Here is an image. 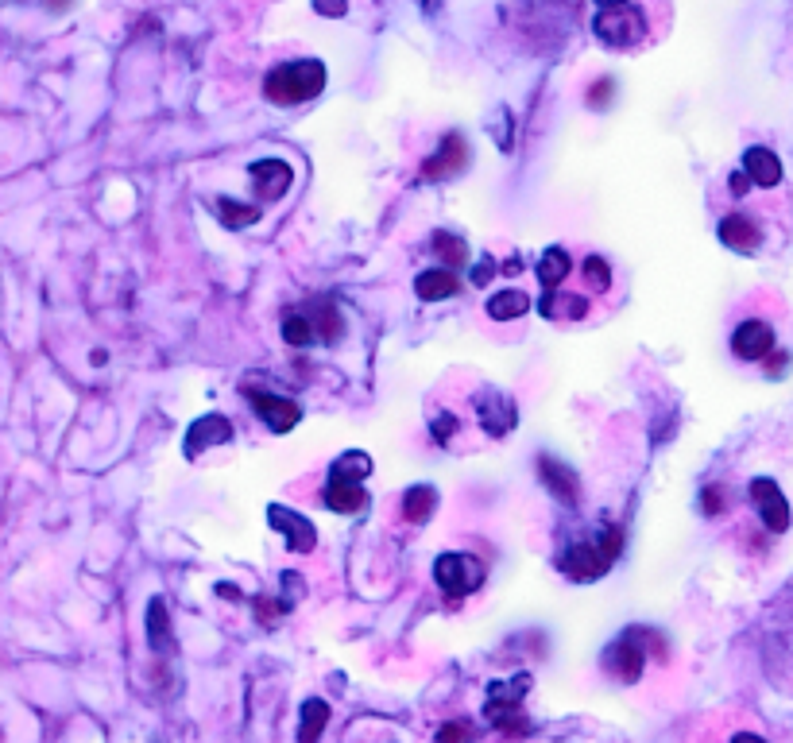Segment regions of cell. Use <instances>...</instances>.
<instances>
[{"label":"cell","mask_w":793,"mask_h":743,"mask_svg":"<svg viewBox=\"0 0 793 743\" xmlns=\"http://www.w3.org/2000/svg\"><path fill=\"white\" fill-rule=\"evenodd\" d=\"M372 473V457L364 453V449H349V453H341L333 465H329V480H325V492H322V504L329 511H337V515H356V511H364L368 504V492H364V476Z\"/></svg>","instance_id":"obj_1"},{"label":"cell","mask_w":793,"mask_h":743,"mask_svg":"<svg viewBox=\"0 0 793 743\" xmlns=\"http://www.w3.org/2000/svg\"><path fill=\"white\" fill-rule=\"evenodd\" d=\"M619 546H623L619 527H604L600 535L565 546L558 558V569L569 581H596V577H604L612 569V562L619 558Z\"/></svg>","instance_id":"obj_2"},{"label":"cell","mask_w":793,"mask_h":743,"mask_svg":"<svg viewBox=\"0 0 793 743\" xmlns=\"http://www.w3.org/2000/svg\"><path fill=\"white\" fill-rule=\"evenodd\" d=\"M325 90V66L318 59H291L267 70L264 97L275 105H302Z\"/></svg>","instance_id":"obj_3"},{"label":"cell","mask_w":793,"mask_h":743,"mask_svg":"<svg viewBox=\"0 0 793 743\" xmlns=\"http://www.w3.org/2000/svg\"><path fill=\"white\" fill-rule=\"evenodd\" d=\"M527 693H530V674H515L511 682L488 685V705H484L488 724L496 732H503V736H527L530 720L523 713V697Z\"/></svg>","instance_id":"obj_4"},{"label":"cell","mask_w":793,"mask_h":743,"mask_svg":"<svg viewBox=\"0 0 793 743\" xmlns=\"http://www.w3.org/2000/svg\"><path fill=\"white\" fill-rule=\"evenodd\" d=\"M592 28L608 47H635L647 35V16H643V8L635 0H627V4H616V8H600Z\"/></svg>","instance_id":"obj_5"},{"label":"cell","mask_w":793,"mask_h":743,"mask_svg":"<svg viewBox=\"0 0 793 743\" xmlns=\"http://www.w3.org/2000/svg\"><path fill=\"white\" fill-rule=\"evenodd\" d=\"M647 639H650V631L631 627L623 639H616V643L604 651V670L616 674L619 682H639L643 670H647Z\"/></svg>","instance_id":"obj_6"},{"label":"cell","mask_w":793,"mask_h":743,"mask_svg":"<svg viewBox=\"0 0 793 743\" xmlns=\"http://www.w3.org/2000/svg\"><path fill=\"white\" fill-rule=\"evenodd\" d=\"M484 562L472 558V554H441L434 562V581L438 589H445L449 596H469L484 585Z\"/></svg>","instance_id":"obj_7"},{"label":"cell","mask_w":793,"mask_h":743,"mask_svg":"<svg viewBox=\"0 0 793 743\" xmlns=\"http://www.w3.org/2000/svg\"><path fill=\"white\" fill-rule=\"evenodd\" d=\"M747 492H751V504H755V511H759V519H763L766 531H774V535L790 531V504H786L782 488H778L770 476H755Z\"/></svg>","instance_id":"obj_8"},{"label":"cell","mask_w":793,"mask_h":743,"mask_svg":"<svg viewBox=\"0 0 793 743\" xmlns=\"http://www.w3.org/2000/svg\"><path fill=\"white\" fill-rule=\"evenodd\" d=\"M778 349V333L763 318H747L732 333V353L739 360H766Z\"/></svg>","instance_id":"obj_9"},{"label":"cell","mask_w":793,"mask_h":743,"mask_svg":"<svg viewBox=\"0 0 793 743\" xmlns=\"http://www.w3.org/2000/svg\"><path fill=\"white\" fill-rule=\"evenodd\" d=\"M267 519H271V527H275L279 535L287 538V550H294V554H310V550L318 546V535H314V523H310L306 515H298V511H291V507L271 504V507H267Z\"/></svg>","instance_id":"obj_10"},{"label":"cell","mask_w":793,"mask_h":743,"mask_svg":"<svg viewBox=\"0 0 793 743\" xmlns=\"http://www.w3.org/2000/svg\"><path fill=\"white\" fill-rule=\"evenodd\" d=\"M465 163H469V144H465V136L461 132H449L445 140H441L438 155H430L426 163H422V179H453L457 171H465Z\"/></svg>","instance_id":"obj_11"},{"label":"cell","mask_w":793,"mask_h":743,"mask_svg":"<svg viewBox=\"0 0 793 743\" xmlns=\"http://www.w3.org/2000/svg\"><path fill=\"white\" fill-rule=\"evenodd\" d=\"M476 415H480V426H484L492 438L511 434V430H515V422H519L515 403H511L503 391H484V395H476Z\"/></svg>","instance_id":"obj_12"},{"label":"cell","mask_w":793,"mask_h":743,"mask_svg":"<svg viewBox=\"0 0 793 743\" xmlns=\"http://www.w3.org/2000/svg\"><path fill=\"white\" fill-rule=\"evenodd\" d=\"M252 407L256 415L264 418V426L271 434H287L302 422V407L294 399H283V395H267V391H252Z\"/></svg>","instance_id":"obj_13"},{"label":"cell","mask_w":793,"mask_h":743,"mask_svg":"<svg viewBox=\"0 0 793 743\" xmlns=\"http://www.w3.org/2000/svg\"><path fill=\"white\" fill-rule=\"evenodd\" d=\"M248 175H252V182H256V194L267 198V202L283 198V194H287V186L294 182L291 163H283V159H256V163L248 167Z\"/></svg>","instance_id":"obj_14"},{"label":"cell","mask_w":793,"mask_h":743,"mask_svg":"<svg viewBox=\"0 0 793 743\" xmlns=\"http://www.w3.org/2000/svg\"><path fill=\"white\" fill-rule=\"evenodd\" d=\"M229 438H233V422L225 415L198 418V422L186 430V457L194 461V457H202V449L206 446H225Z\"/></svg>","instance_id":"obj_15"},{"label":"cell","mask_w":793,"mask_h":743,"mask_svg":"<svg viewBox=\"0 0 793 743\" xmlns=\"http://www.w3.org/2000/svg\"><path fill=\"white\" fill-rule=\"evenodd\" d=\"M538 473L546 480V488L558 496V504L577 507V496H581V476L573 473L569 465H561L554 457H538Z\"/></svg>","instance_id":"obj_16"},{"label":"cell","mask_w":793,"mask_h":743,"mask_svg":"<svg viewBox=\"0 0 793 743\" xmlns=\"http://www.w3.org/2000/svg\"><path fill=\"white\" fill-rule=\"evenodd\" d=\"M720 240L735 248V252H743V256H751V252H759V244H763V229L747 217V213H728L724 221H720Z\"/></svg>","instance_id":"obj_17"},{"label":"cell","mask_w":793,"mask_h":743,"mask_svg":"<svg viewBox=\"0 0 793 743\" xmlns=\"http://www.w3.org/2000/svg\"><path fill=\"white\" fill-rule=\"evenodd\" d=\"M743 171H747V179L755 182V186L774 190L782 182V159L770 148H747L743 151Z\"/></svg>","instance_id":"obj_18"},{"label":"cell","mask_w":793,"mask_h":743,"mask_svg":"<svg viewBox=\"0 0 793 743\" xmlns=\"http://www.w3.org/2000/svg\"><path fill=\"white\" fill-rule=\"evenodd\" d=\"M457 291H461V279L449 268H426L414 279V295L422 302H441V298H453Z\"/></svg>","instance_id":"obj_19"},{"label":"cell","mask_w":793,"mask_h":743,"mask_svg":"<svg viewBox=\"0 0 793 743\" xmlns=\"http://www.w3.org/2000/svg\"><path fill=\"white\" fill-rule=\"evenodd\" d=\"M147 639H151V651L175 654V631H171V616H167V600L163 596H155L147 604Z\"/></svg>","instance_id":"obj_20"},{"label":"cell","mask_w":793,"mask_h":743,"mask_svg":"<svg viewBox=\"0 0 793 743\" xmlns=\"http://www.w3.org/2000/svg\"><path fill=\"white\" fill-rule=\"evenodd\" d=\"M484 310H488L492 322H515V318H523L530 310V295L519 291V287H507V291H496V295L488 298Z\"/></svg>","instance_id":"obj_21"},{"label":"cell","mask_w":793,"mask_h":743,"mask_svg":"<svg viewBox=\"0 0 793 743\" xmlns=\"http://www.w3.org/2000/svg\"><path fill=\"white\" fill-rule=\"evenodd\" d=\"M329 724V705L322 697H310L302 701V720H298V743H318Z\"/></svg>","instance_id":"obj_22"},{"label":"cell","mask_w":793,"mask_h":743,"mask_svg":"<svg viewBox=\"0 0 793 743\" xmlns=\"http://www.w3.org/2000/svg\"><path fill=\"white\" fill-rule=\"evenodd\" d=\"M569 268H573V260H569L565 248H546L542 260H538V283L546 291H558L561 283H565V275H569Z\"/></svg>","instance_id":"obj_23"},{"label":"cell","mask_w":793,"mask_h":743,"mask_svg":"<svg viewBox=\"0 0 793 743\" xmlns=\"http://www.w3.org/2000/svg\"><path fill=\"white\" fill-rule=\"evenodd\" d=\"M538 306H542V314H546V318H573V322H581V318L588 314V298L561 295V291H546Z\"/></svg>","instance_id":"obj_24"},{"label":"cell","mask_w":793,"mask_h":743,"mask_svg":"<svg viewBox=\"0 0 793 743\" xmlns=\"http://www.w3.org/2000/svg\"><path fill=\"white\" fill-rule=\"evenodd\" d=\"M434 507H438V492L430 484H414L411 492L403 496V519L407 523H426L434 515Z\"/></svg>","instance_id":"obj_25"},{"label":"cell","mask_w":793,"mask_h":743,"mask_svg":"<svg viewBox=\"0 0 793 743\" xmlns=\"http://www.w3.org/2000/svg\"><path fill=\"white\" fill-rule=\"evenodd\" d=\"M306 318H310V326H314V333H318V341L322 345H333L337 337H341V314H337V306H306L302 310Z\"/></svg>","instance_id":"obj_26"},{"label":"cell","mask_w":793,"mask_h":743,"mask_svg":"<svg viewBox=\"0 0 793 743\" xmlns=\"http://www.w3.org/2000/svg\"><path fill=\"white\" fill-rule=\"evenodd\" d=\"M217 213H221V225L225 229H244V225H256L260 221V209L240 206L233 198H217Z\"/></svg>","instance_id":"obj_27"},{"label":"cell","mask_w":793,"mask_h":743,"mask_svg":"<svg viewBox=\"0 0 793 743\" xmlns=\"http://www.w3.org/2000/svg\"><path fill=\"white\" fill-rule=\"evenodd\" d=\"M283 341L294 345V349H302V345H314V341H318V333H314L310 318H306L302 310H294V314L283 318Z\"/></svg>","instance_id":"obj_28"},{"label":"cell","mask_w":793,"mask_h":743,"mask_svg":"<svg viewBox=\"0 0 793 743\" xmlns=\"http://www.w3.org/2000/svg\"><path fill=\"white\" fill-rule=\"evenodd\" d=\"M430 244H434V252H438L441 260L449 264V271L469 260V248H465V240L453 237V233H434V237H430Z\"/></svg>","instance_id":"obj_29"},{"label":"cell","mask_w":793,"mask_h":743,"mask_svg":"<svg viewBox=\"0 0 793 743\" xmlns=\"http://www.w3.org/2000/svg\"><path fill=\"white\" fill-rule=\"evenodd\" d=\"M581 271H585V279H588V287H592V291H608V287H612V268H608V260H600V256H585Z\"/></svg>","instance_id":"obj_30"},{"label":"cell","mask_w":793,"mask_h":743,"mask_svg":"<svg viewBox=\"0 0 793 743\" xmlns=\"http://www.w3.org/2000/svg\"><path fill=\"white\" fill-rule=\"evenodd\" d=\"M434 743H472V724L469 720H449L438 728V740Z\"/></svg>","instance_id":"obj_31"},{"label":"cell","mask_w":793,"mask_h":743,"mask_svg":"<svg viewBox=\"0 0 793 743\" xmlns=\"http://www.w3.org/2000/svg\"><path fill=\"white\" fill-rule=\"evenodd\" d=\"M256 612H260V620H264V624L271 627L275 620H279V616H283V612H287V604H275V600L260 596V600H256Z\"/></svg>","instance_id":"obj_32"},{"label":"cell","mask_w":793,"mask_h":743,"mask_svg":"<svg viewBox=\"0 0 793 743\" xmlns=\"http://www.w3.org/2000/svg\"><path fill=\"white\" fill-rule=\"evenodd\" d=\"M612 90V82H608V78H600V82H596V86H592V97H588V105H592V109H604V105H608V97H604V93Z\"/></svg>","instance_id":"obj_33"},{"label":"cell","mask_w":793,"mask_h":743,"mask_svg":"<svg viewBox=\"0 0 793 743\" xmlns=\"http://www.w3.org/2000/svg\"><path fill=\"white\" fill-rule=\"evenodd\" d=\"M318 16H345V0H314Z\"/></svg>","instance_id":"obj_34"},{"label":"cell","mask_w":793,"mask_h":743,"mask_svg":"<svg viewBox=\"0 0 793 743\" xmlns=\"http://www.w3.org/2000/svg\"><path fill=\"white\" fill-rule=\"evenodd\" d=\"M492 275H496V264H492V260H484V264H476V268H472V283H476V287H484Z\"/></svg>","instance_id":"obj_35"},{"label":"cell","mask_w":793,"mask_h":743,"mask_svg":"<svg viewBox=\"0 0 793 743\" xmlns=\"http://www.w3.org/2000/svg\"><path fill=\"white\" fill-rule=\"evenodd\" d=\"M434 430H438V442H449V438H453V430H457V418L441 415L438 422H434Z\"/></svg>","instance_id":"obj_36"},{"label":"cell","mask_w":793,"mask_h":743,"mask_svg":"<svg viewBox=\"0 0 793 743\" xmlns=\"http://www.w3.org/2000/svg\"><path fill=\"white\" fill-rule=\"evenodd\" d=\"M728 186H732V194H739V198H743V194H747V190H751L755 182L747 179V171H735L732 179H728Z\"/></svg>","instance_id":"obj_37"},{"label":"cell","mask_w":793,"mask_h":743,"mask_svg":"<svg viewBox=\"0 0 793 743\" xmlns=\"http://www.w3.org/2000/svg\"><path fill=\"white\" fill-rule=\"evenodd\" d=\"M701 507H705L708 515H716V511L724 507V500H720V488H705V500H701Z\"/></svg>","instance_id":"obj_38"},{"label":"cell","mask_w":793,"mask_h":743,"mask_svg":"<svg viewBox=\"0 0 793 743\" xmlns=\"http://www.w3.org/2000/svg\"><path fill=\"white\" fill-rule=\"evenodd\" d=\"M732 743H766V740L755 736V732H739V736H732Z\"/></svg>","instance_id":"obj_39"},{"label":"cell","mask_w":793,"mask_h":743,"mask_svg":"<svg viewBox=\"0 0 793 743\" xmlns=\"http://www.w3.org/2000/svg\"><path fill=\"white\" fill-rule=\"evenodd\" d=\"M616 4H627V0H600V8H616Z\"/></svg>","instance_id":"obj_40"}]
</instances>
